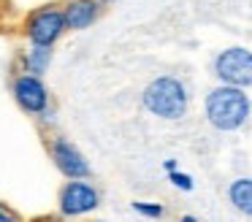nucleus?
Returning a JSON list of instances; mask_svg holds the SVG:
<instances>
[{
	"instance_id": "nucleus-1",
	"label": "nucleus",
	"mask_w": 252,
	"mask_h": 222,
	"mask_svg": "<svg viewBox=\"0 0 252 222\" xmlns=\"http://www.w3.org/2000/svg\"><path fill=\"white\" fill-rule=\"evenodd\" d=\"M250 117V97L239 87H217L206 95V119L217 130H239Z\"/></svg>"
},
{
	"instance_id": "nucleus-2",
	"label": "nucleus",
	"mask_w": 252,
	"mask_h": 222,
	"mask_svg": "<svg viewBox=\"0 0 252 222\" xmlns=\"http://www.w3.org/2000/svg\"><path fill=\"white\" fill-rule=\"evenodd\" d=\"M144 106L160 119H182L187 114V90L174 76H160L144 90Z\"/></svg>"
},
{
	"instance_id": "nucleus-3",
	"label": "nucleus",
	"mask_w": 252,
	"mask_h": 222,
	"mask_svg": "<svg viewBox=\"0 0 252 222\" xmlns=\"http://www.w3.org/2000/svg\"><path fill=\"white\" fill-rule=\"evenodd\" d=\"M100 206V192L93 187L87 179H68L60 187V198H57V209L60 217L65 220H76V217H87Z\"/></svg>"
},
{
	"instance_id": "nucleus-4",
	"label": "nucleus",
	"mask_w": 252,
	"mask_h": 222,
	"mask_svg": "<svg viewBox=\"0 0 252 222\" xmlns=\"http://www.w3.org/2000/svg\"><path fill=\"white\" fill-rule=\"evenodd\" d=\"M65 16H63V8L57 5H44V8H35L33 14L25 22V35L30 38L33 46H55L57 41L65 32Z\"/></svg>"
},
{
	"instance_id": "nucleus-5",
	"label": "nucleus",
	"mask_w": 252,
	"mask_h": 222,
	"mask_svg": "<svg viewBox=\"0 0 252 222\" xmlns=\"http://www.w3.org/2000/svg\"><path fill=\"white\" fill-rule=\"evenodd\" d=\"M214 73L228 87H252V52L250 49H225L214 63Z\"/></svg>"
},
{
	"instance_id": "nucleus-6",
	"label": "nucleus",
	"mask_w": 252,
	"mask_h": 222,
	"mask_svg": "<svg viewBox=\"0 0 252 222\" xmlns=\"http://www.w3.org/2000/svg\"><path fill=\"white\" fill-rule=\"evenodd\" d=\"M14 100L22 108L25 114H33V117H41V114L49 108V90H46L44 79L33 73H19L11 84Z\"/></svg>"
},
{
	"instance_id": "nucleus-7",
	"label": "nucleus",
	"mask_w": 252,
	"mask_h": 222,
	"mask_svg": "<svg viewBox=\"0 0 252 222\" xmlns=\"http://www.w3.org/2000/svg\"><path fill=\"white\" fill-rule=\"evenodd\" d=\"M49 157L55 160L57 171L65 179H90V162L76 146L63 135H55L49 141Z\"/></svg>"
},
{
	"instance_id": "nucleus-8",
	"label": "nucleus",
	"mask_w": 252,
	"mask_h": 222,
	"mask_svg": "<svg viewBox=\"0 0 252 222\" xmlns=\"http://www.w3.org/2000/svg\"><path fill=\"white\" fill-rule=\"evenodd\" d=\"M100 14V0H65L63 16L68 30H87L95 25Z\"/></svg>"
},
{
	"instance_id": "nucleus-9",
	"label": "nucleus",
	"mask_w": 252,
	"mask_h": 222,
	"mask_svg": "<svg viewBox=\"0 0 252 222\" xmlns=\"http://www.w3.org/2000/svg\"><path fill=\"white\" fill-rule=\"evenodd\" d=\"M228 198L241 214L252 217V179H236L228 187Z\"/></svg>"
},
{
	"instance_id": "nucleus-10",
	"label": "nucleus",
	"mask_w": 252,
	"mask_h": 222,
	"mask_svg": "<svg viewBox=\"0 0 252 222\" xmlns=\"http://www.w3.org/2000/svg\"><path fill=\"white\" fill-rule=\"evenodd\" d=\"M52 65V49L49 46H30L25 54V70L33 76H44Z\"/></svg>"
},
{
	"instance_id": "nucleus-11",
	"label": "nucleus",
	"mask_w": 252,
	"mask_h": 222,
	"mask_svg": "<svg viewBox=\"0 0 252 222\" xmlns=\"http://www.w3.org/2000/svg\"><path fill=\"white\" fill-rule=\"evenodd\" d=\"M133 211H138L141 217H149V220H160L165 209H163L160 203H147V200H133Z\"/></svg>"
},
{
	"instance_id": "nucleus-12",
	"label": "nucleus",
	"mask_w": 252,
	"mask_h": 222,
	"mask_svg": "<svg viewBox=\"0 0 252 222\" xmlns=\"http://www.w3.org/2000/svg\"><path fill=\"white\" fill-rule=\"evenodd\" d=\"M168 179H171L174 187L185 190V192H190V190H192V179L187 176V173H182V171H168Z\"/></svg>"
},
{
	"instance_id": "nucleus-13",
	"label": "nucleus",
	"mask_w": 252,
	"mask_h": 222,
	"mask_svg": "<svg viewBox=\"0 0 252 222\" xmlns=\"http://www.w3.org/2000/svg\"><path fill=\"white\" fill-rule=\"evenodd\" d=\"M0 222H22V220H19V214H17V211H11L8 206H3V203H0Z\"/></svg>"
},
{
	"instance_id": "nucleus-14",
	"label": "nucleus",
	"mask_w": 252,
	"mask_h": 222,
	"mask_svg": "<svg viewBox=\"0 0 252 222\" xmlns=\"http://www.w3.org/2000/svg\"><path fill=\"white\" fill-rule=\"evenodd\" d=\"M163 165H165V171H176V160H165Z\"/></svg>"
},
{
	"instance_id": "nucleus-15",
	"label": "nucleus",
	"mask_w": 252,
	"mask_h": 222,
	"mask_svg": "<svg viewBox=\"0 0 252 222\" xmlns=\"http://www.w3.org/2000/svg\"><path fill=\"white\" fill-rule=\"evenodd\" d=\"M179 222H198V220H195V217H190V214H187V217H182Z\"/></svg>"
},
{
	"instance_id": "nucleus-16",
	"label": "nucleus",
	"mask_w": 252,
	"mask_h": 222,
	"mask_svg": "<svg viewBox=\"0 0 252 222\" xmlns=\"http://www.w3.org/2000/svg\"><path fill=\"white\" fill-rule=\"evenodd\" d=\"M109 3H117V0H100V5H109Z\"/></svg>"
}]
</instances>
